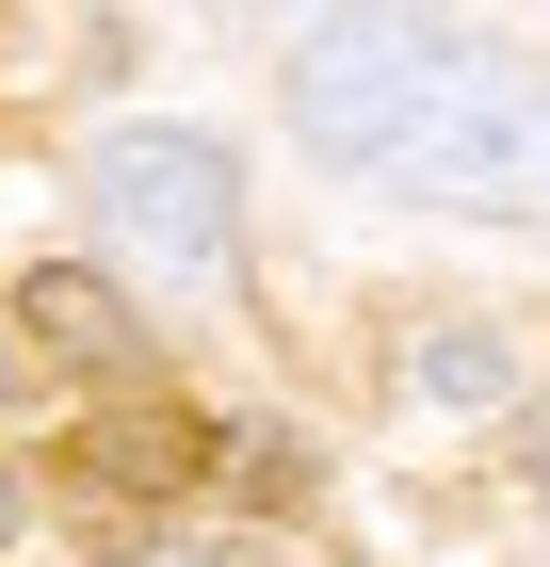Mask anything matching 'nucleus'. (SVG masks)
<instances>
[{"instance_id": "1", "label": "nucleus", "mask_w": 550, "mask_h": 567, "mask_svg": "<svg viewBox=\"0 0 550 567\" xmlns=\"http://www.w3.org/2000/svg\"><path fill=\"white\" fill-rule=\"evenodd\" d=\"M292 131L422 212H550V65L422 0H324L292 33Z\"/></svg>"}, {"instance_id": "2", "label": "nucleus", "mask_w": 550, "mask_h": 567, "mask_svg": "<svg viewBox=\"0 0 550 567\" xmlns=\"http://www.w3.org/2000/svg\"><path fill=\"white\" fill-rule=\"evenodd\" d=\"M82 195H97V227H114V260L178 276V292H211V276L243 260V178H227L211 131H97Z\"/></svg>"}, {"instance_id": "3", "label": "nucleus", "mask_w": 550, "mask_h": 567, "mask_svg": "<svg viewBox=\"0 0 550 567\" xmlns=\"http://www.w3.org/2000/svg\"><path fill=\"white\" fill-rule=\"evenodd\" d=\"M17 357H65V373H97V390H129V373H146V308H129L114 276L49 260V276H17Z\"/></svg>"}, {"instance_id": "4", "label": "nucleus", "mask_w": 550, "mask_h": 567, "mask_svg": "<svg viewBox=\"0 0 550 567\" xmlns=\"http://www.w3.org/2000/svg\"><path fill=\"white\" fill-rule=\"evenodd\" d=\"M65 454H82V486L97 503H178V486H211V422H178V405H97L82 437H65Z\"/></svg>"}, {"instance_id": "5", "label": "nucleus", "mask_w": 550, "mask_h": 567, "mask_svg": "<svg viewBox=\"0 0 550 567\" xmlns=\"http://www.w3.org/2000/svg\"><path fill=\"white\" fill-rule=\"evenodd\" d=\"M405 390H422V405H502L518 357L486 341V324H422V341H405Z\"/></svg>"}, {"instance_id": "6", "label": "nucleus", "mask_w": 550, "mask_h": 567, "mask_svg": "<svg viewBox=\"0 0 550 567\" xmlns=\"http://www.w3.org/2000/svg\"><path fill=\"white\" fill-rule=\"evenodd\" d=\"M211 454H227L243 503H308V437H292V422H243V437H211Z\"/></svg>"}, {"instance_id": "7", "label": "nucleus", "mask_w": 550, "mask_h": 567, "mask_svg": "<svg viewBox=\"0 0 550 567\" xmlns=\"http://www.w3.org/2000/svg\"><path fill=\"white\" fill-rule=\"evenodd\" d=\"M17 519H33V486H17V471H0V551H17Z\"/></svg>"}, {"instance_id": "8", "label": "nucleus", "mask_w": 550, "mask_h": 567, "mask_svg": "<svg viewBox=\"0 0 550 567\" xmlns=\"http://www.w3.org/2000/svg\"><path fill=\"white\" fill-rule=\"evenodd\" d=\"M0 390H17V324H0Z\"/></svg>"}]
</instances>
